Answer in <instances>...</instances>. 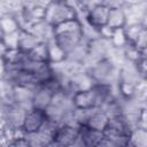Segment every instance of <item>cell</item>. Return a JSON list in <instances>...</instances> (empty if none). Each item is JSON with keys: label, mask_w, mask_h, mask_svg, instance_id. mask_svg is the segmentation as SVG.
<instances>
[{"label": "cell", "mask_w": 147, "mask_h": 147, "mask_svg": "<svg viewBox=\"0 0 147 147\" xmlns=\"http://www.w3.org/2000/svg\"><path fill=\"white\" fill-rule=\"evenodd\" d=\"M79 18L77 10L71 2L67 1H49L46 7L45 21L52 26H56L70 20Z\"/></svg>", "instance_id": "cell-3"}, {"label": "cell", "mask_w": 147, "mask_h": 147, "mask_svg": "<svg viewBox=\"0 0 147 147\" xmlns=\"http://www.w3.org/2000/svg\"><path fill=\"white\" fill-rule=\"evenodd\" d=\"M146 29V26H144L141 23H138V22H134V23H127L123 31H124V34H125V38L127 40L129 44H134L136 40L138 39V37L140 36V33Z\"/></svg>", "instance_id": "cell-15"}, {"label": "cell", "mask_w": 147, "mask_h": 147, "mask_svg": "<svg viewBox=\"0 0 147 147\" xmlns=\"http://www.w3.org/2000/svg\"><path fill=\"white\" fill-rule=\"evenodd\" d=\"M5 69H6V63H5L3 59L0 57V79H1V77H2V75L5 72Z\"/></svg>", "instance_id": "cell-19"}, {"label": "cell", "mask_w": 147, "mask_h": 147, "mask_svg": "<svg viewBox=\"0 0 147 147\" xmlns=\"http://www.w3.org/2000/svg\"><path fill=\"white\" fill-rule=\"evenodd\" d=\"M109 13V6L107 2H94L93 6L84 16V22L90 26L100 30L102 26L107 25Z\"/></svg>", "instance_id": "cell-5"}, {"label": "cell", "mask_w": 147, "mask_h": 147, "mask_svg": "<svg viewBox=\"0 0 147 147\" xmlns=\"http://www.w3.org/2000/svg\"><path fill=\"white\" fill-rule=\"evenodd\" d=\"M53 94L46 90L42 85H38L33 90V98H32V108H37L40 110H45L52 101Z\"/></svg>", "instance_id": "cell-9"}, {"label": "cell", "mask_w": 147, "mask_h": 147, "mask_svg": "<svg viewBox=\"0 0 147 147\" xmlns=\"http://www.w3.org/2000/svg\"><path fill=\"white\" fill-rule=\"evenodd\" d=\"M103 139V132L86 126H79V140L85 147H96Z\"/></svg>", "instance_id": "cell-11"}, {"label": "cell", "mask_w": 147, "mask_h": 147, "mask_svg": "<svg viewBox=\"0 0 147 147\" xmlns=\"http://www.w3.org/2000/svg\"><path fill=\"white\" fill-rule=\"evenodd\" d=\"M86 71L94 84L116 86L119 79V67L111 57L102 59L86 67Z\"/></svg>", "instance_id": "cell-2"}, {"label": "cell", "mask_w": 147, "mask_h": 147, "mask_svg": "<svg viewBox=\"0 0 147 147\" xmlns=\"http://www.w3.org/2000/svg\"><path fill=\"white\" fill-rule=\"evenodd\" d=\"M47 116L45 114V110H40L37 108H31L26 111L23 125H22V131L24 134L26 133H32L37 132L41 129L44 123L46 122Z\"/></svg>", "instance_id": "cell-6"}, {"label": "cell", "mask_w": 147, "mask_h": 147, "mask_svg": "<svg viewBox=\"0 0 147 147\" xmlns=\"http://www.w3.org/2000/svg\"><path fill=\"white\" fill-rule=\"evenodd\" d=\"M24 139L31 147H48L53 142V134L40 129L37 132L24 134Z\"/></svg>", "instance_id": "cell-10"}, {"label": "cell", "mask_w": 147, "mask_h": 147, "mask_svg": "<svg viewBox=\"0 0 147 147\" xmlns=\"http://www.w3.org/2000/svg\"><path fill=\"white\" fill-rule=\"evenodd\" d=\"M28 57H29V60L36 61V62H48L47 42H39L33 49H31L28 53Z\"/></svg>", "instance_id": "cell-16"}, {"label": "cell", "mask_w": 147, "mask_h": 147, "mask_svg": "<svg viewBox=\"0 0 147 147\" xmlns=\"http://www.w3.org/2000/svg\"><path fill=\"white\" fill-rule=\"evenodd\" d=\"M79 139V126L72 123H61L53 134V144L59 147H70Z\"/></svg>", "instance_id": "cell-4"}, {"label": "cell", "mask_w": 147, "mask_h": 147, "mask_svg": "<svg viewBox=\"0 0 147 147\" xmlns=\"http://www.w3.org/2000/svg\"><path fill=\"white\" fill-rule=\"evenodd\" d=\"M84 40L80 18H75L54 26L53 41L68 54Z\"/></svg>", "instance_id": "cell-1"}, {"label": "cell", "mask_w": 147, "mask_h": 147, "mask_svg": "<svg viewBox=\"0 0 147 147\" xmlns=\"http://www.w3.org/2000/svg\"><path fill=\"white\" fill-rule=\"evenodd\" d=\"M96 147H116L111 141H109L108 139H106L105 137H103V139L98 144V146Z\"/></svg>", "instance_id": "cell-18"}, {"label": "cell", "mask_w": 147, "mask_h": 147, "mask_svg": "<svg viewBox=\"0 0 147 147\" xmlns=\"http://www.w3.org/2000/svg\"><path fill=\"white\" fill-rule=\"evenodd\" d=\"M2 42L6 45L8 49H17V42H18V31L8 33L3 36Z\"/></svg>", "instance_id": "cell-17"}, {"label": "cell", "mask_w": 147, "mask_h": 147, "mask_svg": "<svg viewBox=\"0 0 147 147\" xmlns=\"http://www.w3.org/2000/svg\"><path fill=\"white\" fill-rule=\"evenodd\" d=\"M127 144L131 147H147V131L146 129L136 127L129 136Z\"/></svg>", "instance_id": "cell-14"}, {"label": "cell", "mask_w": 147, "mask_h": 147, "mask_svg": "<svg viewBox=\"0 0 147 147\" xmlns=\"http://www.w3.org/2000/svg\"><path fill=\"white\" fill-rule=\"evenodd\" d=\"M109 6L107 26L111 30L124 29L127 23V16L123 8V2H107Z\"/></svg>", "instance_id": "cell-7"}, {"label": "cell", "mask_w": 147, "mask_h": 147, "mask_svg": "<svg viewBox=\"0 0 147 147\" xmlns=\"http://www.w3.org/2000/svg\"><path fill=\"white\" fill-rule=\"evenodd\" d=\"M39 42H41L33 33L26 30H18V42H17V49L29 53L31 49H33Z\"/></svg>", "instance_id": "cell-12"}, {"label": "cell", "mask_w": 147, "mask_h": 147, "mask_svg": "<svg viewBox=\"0 0 147 147\" xmlns=\"http://www.w3.org/2000/svg\"><path fill=\"white\" fill-rule=\"evenodd\" d=\"M0 29L5 34L17 32L18 30H21L16 16L14 14H8V13H5L0 16Z\"/></svg>", "instance_id": "cell-13"}, {"label": "cell", "mask_w": 147, "mask_h": 147, "mask_svg": "<svg viewBox=\"0 0 147 147\" xmlns=\"http://www.w3.org/2000/svg\"><path fill=\"white\" fill-rule=\"evenodd\" d=\"M28 31L33 33L41 42H47V41L52 40L53 36H54V26H52L45 20L36 22L34 24H32L30 26V29Z\"/></svg>", "instance_id": "cell-8"}]
</instances>
